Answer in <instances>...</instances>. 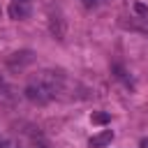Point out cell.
Instances as JSON below:
<instances>
[{"mask_svg": "<svg viewBox=\"0 0 148 148\" xmlns=\"http://www.w3.org/2000/svg\"><path fill=\"white\" fill-rule=\"evenodd\" d=\"M76 86L72 83L62 72H39L28 86H25V97L35 104H46L51 99H62L67 97L65 92Z\"/></svg>", "mask_w": 148, "mask_h": 148, "instance_id": "6da1fadb", "label": "cell"}, {"mask_svg": "<svg viewBox=\"0 0 148 148\" xmlns=\"http://www.w3.org/2000/svg\"><path fill=\"white\" fill-rule=\"evenodd\" d=\"M113 141V132L111 130H102V132H97V134H92L90 139H88V146L90 148H104V146H109Z\"/></svg>", "mask_w": 148, "mask_h": 148, "instance_id": "7a4b0ae2", "label": "cell"}, {"mask_svg": "<svg viewBox=\"0 0 148 148\" xmlns=\"http://www.w3.org/2000/svg\"><path fill=\"white\" fill-rule=\"evenodd\" d=\"M9 16L12 18H28L30 16V7H28V2H18V0H14L12 5H9Z\"/></svg>", "mask_w": 148, "mask_h": 148, "instance_id": "3957f363", "label": "cell"}, {"mask_svg": "<svg viewBox=\"0 0 148 148\" xmlns=\"http://www.w3.org/2000/svg\"><path fill=\"white\" fill-rule=\"evenodd\" d=\"M28 62H32V53H30V51L14 53V58L9 60V65H12V67H23V65H28Z\"/></svg>", "mask_w": 148, "mask_h": 148, "instance_id": "277c9868", "label": "cell"}, {"mask_svg": "<svg viewBox=\"0 0 148 148\" xmlns=\"http://www.w3.org/2000/svg\"><path fill=\"white\" fill-rule=\"evenodd\" d=\"M14 99V90L9 88V83L0 76V102H5V104H9Z\"/></svg>", "mask_w": 148, "mask_h": 148, "instance_id": "5b68a950", "label": "cell"}, {"mask_svg": "<svg viewBox=\"0 0 148 148\" xmlns=\"http://www.w3.org/2000/svg\"><path fill=\"white\" fill-rule=\"evenodd\" d=\"M90 120H92L95 125H106V123L111 120V116H109V113H104V111H97V113H92V116H90Z\"/></svg>", "mask_w": 148, "mask_h": 148, "instance_id": "8992f818", "label": "cell"}, {"mask_svg": "<svg viewBox=\"0 0 148 148\" xmlns=\"http://www.w3.org/2000/svg\"><path fill=\"white\" fill-rule=\"evenodd\" d=\"M81 2H83V7H86V9H95L102 0H81Z\"/></svg>", "mask_w": 148, "mask_h": 148, "instance_id": "52a82bcc", "label": "cell"}, {"mask_svg": "<svg viewBox=\"0 0 148 148\" xmlns=\"http://www.w3.org/2000/svg\"><path fill=\"white\" fill-rule=\"evenodd\" d=\"M141 148H148V136H146V139H141Z\"/></svg>", "mask_w": 148, "mask_h": 148, "instance_id": "ba28073f", "label": "cell"}, {"mask_svg": "<svg viewBox=\"0 0 148 148\" xmlns=\"http://www.w3.org/2000/svg\"><path fill=\"white\" fill-rule=\"evenodd\" d=\"M0 148H5V141H2V139H0Z\"/></svg>", "mask_w": 148, "mask_h": 148, "instance_id": "9c48e42d", "label": "cell"}, {"mask_svg": "<svg viewBox=\"0 0 148 148\" xmlns=\"http://www.w3.org/2000/svg\"><path fill=\"white\" fill-rule=\"evenodd\" d=\"M18 2H30V0H18Z\"/></svg>", "mask_w": 148, "mask_h": 148, "instance_id": "30bf717a", "label": "cell"}]
</instances>
